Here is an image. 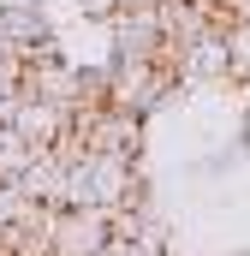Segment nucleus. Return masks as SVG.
Instances as JSON below:
<instances>
[{"mask_svg":"<svg viewBox=\"0 0 250 256\" xmlns=\"http://www.w3.org/2000/svg\"><path fill=\"white\" fill-rule=\"evenodd\" d=\"M72 131L90 155H125L137 161L143 149V114L137 108H120V102H102V108H78L72 114Z\"/></svg>","mask_w":250,"mask_h":256,"instance_id":"1","label":"nucleus"},{"mask_svg":"<svg viewBox=\"0 0 250 256\" xmlns=\"http://www.w3.org/2000/svg\"><path fill=\"white\" fill-rule=\"evenodd\" d=\"M114 238V208H54L48 220V256H108Z\"/></svg>","mask_w":250,"mask_h":256,"instance_id":"2","label":"nucleus"},{"mask_svg":"<svg viewBox=\"0 0 250 256\" xmlns=\"http://www.w3.org/2000/svg\"><path fill=\"white\" fill-rule=\"evenodd\" d=\"M108 30H114V60H179V48L167 42L161 6H120Z\"/></svg>","mask_w":250,"mask_h":256,"instance_id":"3","label":"nucleus"},{"mask_svg":"<svg viewBox=\"0 0 250 256\" xmlns=\"http://www.w3.org/2000/svg\"><path fill=\"white\" fill-rule=\"evenodd\" d=\"M6 120L24 131V143H30V149H54V143L66 137V126H72V114L54 108V102H42L36 90H18V102H12V114H6Z\"/></svg>","mask_w":250,"mask_h":256,"instance_id":"4","label":"nucleus"},{"mask_svg":"<svg viewBox=\"0 0 250 256\" xmlns=\"http://www.w3.org/2000/svg\"><path fill=\"white\" fill-rule=\"evenodd\" d=\"M232 36H202L196 48H185L179 54V78L185 84H226L232 78Z\"/></svg>","mask_w":250,"mask_h":256,"instance_id":"5","label":"nucleus"},{"mask_svg":"<svg viewBox=\"0 0 250 256\" xmlns=\"http://www.w3.org/2000/svg\"><path fill=\"white\" fill-rule=\"evenodd\" d=\"M0 30L12 36V48L18 54H30V48H48L54 36H48V18H42V6H30V0H12V6H0Z\"/></svg>","mask_w":250,"mask_h":256,"instance_id":"6","label":"nucleus"},{"mask_svg":"<svg viewBox=\"0 0 250 256\" xmlns=\"http://www.w3.org/2000/svg\"><path fill=\"white\" fill-rule=\"evenodd\" d=\"M18 185H24V196H30V202H42V208H60V202H66V161L54 155V149H42Z\"/></svg>","mask_w":250,"mask_h":256,"instance_id":"7","label":"nucleus"},{"mask_svg":"<svg viewBox=\"0 0 250 256\" xmlns=\"http://www.w3.org/2000/svg\"><path fill=\"white\" fill-rule=\"evenodd\" d=\"M36 155H42V149H30V143H24V131L12 126V120H0V179H12V185H18V179L30 173V161H36Z\"/></svg>","mask_w":250,"mask_h":256,"instance_id":"8","label":"nucleus"},{"mask_svg":"<svg viewBox=\"0 0 250 256\" xmlns=\"http://www.w3.org/2000/svg\"><path fill=\"white\" fill-rule=\"evenodd\" d=\"M125 0H78V12L84 18H96V24H114V12H120Z\"/></svg>","mask_w":250,"mask_h":256,"instance_id":"9","label":"nucleus"},{"mask_svg":"<svg viewBox=\"0 0 250 256\" xmlns=\"http://www.w3.org/2000/svg\"><path fill=\"white\" fill-rule=\"evenodd\" d=\"M0 60H18V48H12V36L0 30Z\"/></svg>","mask_w":250,"mask_h":256,"instance_id":"10","label":"nucleus"},{"mask_svg":"<svg viewBox=\"0 0 250 256\" xmlns=\"http://www.w3.org/2000/svg\"><path fill=\"white\" fill-rule=\"evenodd\" d=\"M244 149H250V114H244Z\"/></svg>","mask_w":250,"mask_h":256,"instance_id":"11","label":"nucleus"}]
</instances>
